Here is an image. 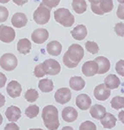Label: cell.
<instances>
[{"instance_id":"obj_31","label":"cell","mask_w":124,"mask_h":130,"mask_svg":"<svg viewBox=\"0 0 124 130\" xmlns=\"http://www.w3.org/2000/svg\"><path fill=\"white\" fill-rule=\"evenodd\" d=\"M85 49L89 52V53L95 55V54H98L99 52V47L98 43H95L92 41H88L85 43Z\"/></svg>"},{"instance_id":"obj_44","label":"cell","mask_w":124,"mask_h":130,"mask_svg":"<svg viewBox=\"0 0 124 130\" xmlns=\"http://www.w3.org/2000/svg\"><path fill=\"white\" fill-rule=\"evenodd\" d=\"M5 103V97L2 94H0V108H2Z\"/></svg>"},{"instance_id":"obj_28","label":"cell","mask_w":124,"mask_h":130,"mask_svg":"<svg viewBox=\"0 0 124 130\" xmlns=\"http://www.w3.org/2000/svg\"><path fill=\"white\" fill-rule=\"evenodd\" d=\"M40 112V108L37 105H30L25 109V115L28 118L33 119L36 118Z\"/></svg>"},{"instance_id":"obj_29","label":"cell","mask_w":124,"mask_h":130,"mask_svg":"<svg viewBox=\"0 0 124 130\" xmlns=\"http://www.w3.org/2000/svg\"><path fill=\"white\" fill-rule=\"evenodd\" d=\"M111 107L115 110L124 108V97L122 96H115L110 102Z\"/></svg>"},{"instance_id":"obj_14","label":"cell","mask_w":124,"mask_h":130,"mask_svg":"<svg viewBox=\"0 0 124 130\" xmlns=\"http://www.w3.org/2000/svg\"><path fill=\"white\" fill-rule=\"evenodd\" d=\"M94 61L98 65V74L99 75L105 74V73H107L110 70V62L105 56H98L97 58H95Z\"/></svg>"},{"instance_id":"obj_23","label":"cell","mask_w":124,"mask_h":130,"mask_svg":"<svg viewBox=\"0 0 124 130\" xmlns=\"http://www.w3.org/2000/svg\"><path fill=\"white\" fill-rule=\"evenodd\" d=\"M70 87L75 91H80L85 87V82L81 76H72L70 79Z\"/></svg>"},{"instance_id":"obj_27","label":"cell","mask_w":124,"mask_h":130,"mask_svg":"<svg viewBox=\"0 0 124 130\" xmlns=\"http://www.w3.org/2000/svg\"><path fill=\"white\" fill-rule=\"evenodd\" d=\"M99 6H100V9L102 10V11L105 14L112 11L114 4L112 0H102L99 3Z\"/></svg>"},{"instance_id":"obj_36","label":"cell","mask_w":124,"mask_h":130,"mask_svg":"<svg viewBox=\"0 0 124 130\" xmlns=\"http://www.w3.org/2000/svg\"><path fill=\"white\" fill-rule=\"evenodd\" d=\"M115 70L117 74L124 77V60H119L115 64Z\"/></svg>"},{"instance_id":"obj_8","label":"cell","mask_w":124,"mask_h":130,"mask_svg":"<svg viewBox=\"0 0 124 130\" xmlns=\"http://www.w3.org/2000/svg\"><path fill=\"white\" fill-rule=\"evenodd\" d=\"M49 37V33L46 29H36V30L33 31L31 34V39L36 44H41L45 43Z\"/></svg>"},{"instance_id":"obj_12","label":"cell","mask_w":124,"mask_h":130,"mask_svg":"<svg viewBox=\"0 0 124 130\" xmlns=\"http://www.w3.org/2000/svg\"><path fill=\"white\" fill-rule=\"evenodd\" d=\"M22 89V86L18 82L10 81L7 85L6 91L11 98H17L21 95Z\"/></svg>"},{"instance_id":"obj_17","label":"cell","mask_w":124,"mask_h":130,"mask_svg":"<svg viewBox=\"0 0 124 130\" xmlns=\"http://www.w3.org/2000/svg\"><path fill=\"white\" fill-rule=\"evenodd\" d=\"M11 24L16 28H22L26 26L28 24V18L24 13L22 12H17L13 15L11 18Z\"/></svg>"},{"instance_id":"obj_50","label":"cell","mask_w":124,"mask_h":130,"mask_svg":"<svg viewBox=\"0 0 124 130\" xmlns=\"http://www.w3.org/2000/svg\"><path fill=\"white\" fill-rule=\"evenodd\" d=\"M117 1H118L119 3H121V4H124V0H117Z\"/></svg>"},{"instance_id":"obj_47","label":"cell","mask_w":124,"mask_h":130,"mask_svg":"<svg viewBox=\"0 0 124 130\" xmlns=\"http://www.w3.org/2000/svg\"><path fill=\"white\" fill-rule=\"evenodd\" d=\"M8 2H10V0H0V3L2 4H7Z\"/></svg>"},{"instance_id":"obj_30","label":"cell","mask_w":124,"mask_h":130,"mask_svg":"<svg viewBox=\"0 0 124 130\" xmlns=\"http://www.w3.org/2000/svg\"><path fill=\"white\" fill-rule=\"evenodd\" d=\"M24 97L27 102H35L38 99L39 97V94L38 92L36 91V89H29L26 91L25 95H24Z\"/></svg>"},{"instance_id":"obj_10","label":"cell","mask_w":124,"mask_h":130,"mask_svg":"<svg viewBox=\"0 0 124 130\" xmlns=\"http://www.w3.org/2000/svg\"><path fill=\"white\" fill-rule=\"evenodd\" d=\"M94 97L96 98L97 100L98 101H102V102H104V101L108 100L109 97L110 96V89H108V88L105 86V84H99L94 89Z\"/></svg>"},{"instance_id":"obj_7","label":"cell","mask_w":124,"mask_h":130,"mask_svg":"<svg viewBox=\"0 0 124 130\" xmlns=\"http://www.w3.org/2000/svg\"><path fill=\"white\" fill-rule=\"evenodd\" d=\"M43 67H44L46 75H56L60 72L61 67L59 62L54 59H47L43 62Z\"/></svg>"},{"instance_id":"obj_1","label":"cell","mask_w":124,"mask_h":130,"mask_svg":"<svg viewBox=\"0 0 124 130\" xmlns=\"http://www.w3.org/2000/svg\"><path fill=\"white\" fill-rule=\"evenodd\" d=\"M84 56V49L81 45L73 43L68 48L63 56V62L67 68L73 69L78 66Z\"/></svg>"},{"instance_id":"obj_48","label":"cell","mask_w":124,"mask_h":130,"mask_svg":"<svg viewBox=\"0 0 124 130\" xmlns=\"http://www.w3.org/2000/svg\"><path fill=\"white\" fill-rule=\"evenodd\" d=\"M3 116H2V115L1 114H0V125H1L2 124V123H3Z\"/></svg>"},{"instance_id":"obj_42","label":"cell","mask_w":124,"mask_h":130,"mask_svg":"<svg viewBox=\"0 0 124 130\" xmlns=\"http://www.w3.org/2000/svg\"><path fill=\"white\" fill-rule=\"evenodd\" d=\"M28 2V0H13V3L18 6H22Z\"/></svg>"},{"instance_id":"obj_24","label":"cell","mask_w":124,"mask_h":130,"mask_svg":"<svg viewBox=\"0 0 124 130\" xmlns=\"http://www.w3.org/2000/svg\"><path fill=\"white\" fill-rule=\"evenodd\" d=\"M17 51L22 55H27L31 50V43L28 38H22L17 43Z\"/></svg>"},{"instance_id":"obj_22","label":"cell","mask_w":124,"mask_h":130,"mask_svg":"<svg viewBox=\"0 0 124 130\" xmlns=\"http://www.w3.org/2000/svg\"><path fill=\"white\" fill-rule=\"evenodd\" d=\"M104 84L110 90L115 89L119 87L120 84H121V81H120V79L117 77V75H115L114 74H110V75H109L108 76L105 77Z\"/></svg>"},{"instance_id":"obj_6","label":"cell","mask_w":124,"mask_h":130,"mask_svg":"<svg viewBox=\"0 0 124 130\" xmlns=\"http://www.w3.org/2000/svg\"><path fill=\"white\" fill-rule=\"evenodd\" d=\"M16 38V32L13 28L10 26L1 24L0 25V41L3 43H10Z\"/></svg>"},{"instance_id":"obj_40","label":"cell","mask_w":124,"mask_h":130,"mask_svg":"<svg viewBox=\"0 0 124 130\" xmlns=\"http://www.w3.org/2000/svg\"><path fill=\"white\" fill-rule=\"evenodd\" d=\"M4 130H20V128L15 122H10L5 126Z\"/></svg>"},{"instance_id":"obj_49","label":"cell","mask_w":124,"mask_h":130,"mask_svg":"<svg viewBox=\"0 0 124 130\" xmlns=\"http://www.w3.org/2000/svg\"><path fill=\"white\" fill-rule=\"evenodd\" d=\"M28 130H43V129H41V128H30Z\"/></svg>"},{"instance_id":"obj_18","label":"cell","mask_w":124,"mask_h":130,"mask_svg":"<svg viewBox=\"0 0 124 130\" xmlns=\"http://www.w3.org/2000/svg\"><path fill=\"white\" fill-rule=\"evenodd\" d=\"M71 35L76 40L82 41L87 36V29L84 24H78L71 31Z\"/></svg>"},{"instance_id":"obj_11","label":"cell","mask_w":124,"mask_h":130,"mask_svg":"<svg viewBox=\"0 0 124 130\" xmlns=\"http://www.w3.org/2000/svg\"><path fill=\"white\" fill-rule=\"evenodd\" d=\"M98 65L93 61H87L85 62L82 66V73L84 74L85 76L90 77L93 76L96 74H98Z\"/></svg>"},{"instance_id":"obj_26","label":"cell","mask_w":124,"mask_h":130,"mask_svg":"<svg viewBox=\"0 0 124 130\" xmlns=\"http://www.w3.org/2000/svg\"><path fill=\"white\" fill-rule=\"evenodd\" d=\"M38 87L41 92L48 93L53 89V83L51 79H41L38 83Z\"/></svg>"},{"instance_id":"obj_13","label":"cell","mask_w":124,"mask_h":130,"mask_svg":"<svg viewBox=\"0 0 124 130\" xmlns=\"http://www.w3.org/2000/svg\"><path fill=\"white\" fill-rule=\"evenodd\" d=\"M76 105L79 109L87 110L91 105V99L86 94H80L76 97Z\"/></svg>"},{"instance_id":"obj_35","label":"cell","mask_w":124,"mask_h":130,"mask_svg":"<svg viewBox=\"0 0 124 130\" xmlns=\"http://www.w3.org/2000/svg\"><path fill=\"white\" fill-rule=\"evenodd\" d=\"M115 34L119 37H124V24L122 23H117L115 25V28H114Z\"/></svg>"},{"instance_id":"obj_33","label":"cell","mask_w":124,"mask_h":130,"mask_svg":"<svg viewBox=\"0 0 124 130\" xmlns=\"http://www.w3.org/2000/svg\"><path fill=\"white\" fill-rule=\"evenodd\" d=\"M34 75H36L37 78H41V77L44 76V75H46L44 67H43V63H40V64L36 65L34 70Z\"/></svg>"},{"instance_id":"obj_21","label":"cell","mask_w":124,"mask_h":130,"mask_svg":"<svg viewBox=\"0 0 124 130\" xmlns=\"http://www.w3.org/2000/svg\"><path fill=\"white\" fill-rule=\"evenodd\" d=\"M90 114L92 118L97 119V120H101L106 114V108L100 104H96V105L90 107Z\"/></svg>"},{"instance_id":"obj_16","label":"cell","mask_w":124,"mask_h":130,"mask_svg":"<svg viewBox=\"0 0 124 130\" xmlns=\"http://www.w3.org/2000/svg\"><path fill=\"white\" fill-rule=\"evenodd\" d=\"M21 109L16 106H10L5 111V116L8 121L15 122L21 118Z\"/></svg>"},{"instance_id":"obj_19","label":"cell","mask_w":124,"mask_h":130,"mask_svg":"<svg viewBox=\"0 0 124 130\" xmlns=\"http://www.w3.org/2000/svg\"><path fill=\"white\" fill-rule=\"evenodd\" d=\"M100 122L104 128L111 129L116 124V118L115 115L110 113H106L104 116L100 120Z\"/></svg>"},{"instance_id":"obj_3","label":"cell","mask_w":124,"mask_h":130,"mask_svg":"<svg viewBox=\"0 0 124 130\" xmlns=\"http://www.w3.org/2000/svg\"><path fill=\"white\" fill-rule=\"evenodd\" d=\"M54 19L62 26L68 28L72 26L75 22L74 16L67 8H59L54 11Z\"/></svg>"},{"instance_id":"obj_9","label":"cell","mask_w":124,"mask_h":130,"mask_svg":"<svg viewBox=\"0 0 124 130\" xmlns=\"http://www.w3.org/2000/svg\"><path fill=\"white\" fill-rule=\"evenodd\" d=\"M72 92L68 88H61L56 91L54 95L55 101L59 104H66L71 100Z\"/></svg>"},{"instance_id":"obj_37","label":"cell","mask_w":124,"mask_h":130,"mask_svg":"<svg viewBox=\"0 0 124 130\" xmlns=\"http://www.w3.org/2000/svg\"><path fill=\"white\" fill-rule=\"evenodd\" d=\"M60 0H42V4L47 6L48 8H54L59 5Z\"/></svg>"},{"instance_id":"obj_45","label":"cell","mask_w":124,"mask_h":130,"mask_svg":"<svg viewBox=\"0 0 124 130\" xmlns=\"http://www.w3.org/2000/svg\"><path fill=\"white\" fill-rule=\"evenodd\" d=\"M61 130H74V129L72 128V127H70V126H66V127H64Z\"/></svg>"},{"instance_id":"obj_46","label":"cell","mask_w":124,"mask_h":130,"mask_svg":"<svg viewBox=\"0 0 124 130\" xmlns=\"http://www.w3.org/2000/svg\"><path fill=\"white\" fill-rule=\"evenodd\" d=\"M89 1L91 4H99L102 0H89Z\"/></svg>"},{"instance_id":"obj_41","label":"cell","mask_w":124,"mask_h":130,"mask_svg":"<svg viewBox=\"0 0 124 130\" xmlns=\"http://www.w3.org/2000/svg\"><path fill=\"white\" fill-rule=\"evenodd\" d=\"M6 81H7V78H6L5 75L0 72V89H2L4 86H5Z\"/></svg>"},{"instance_id":"obj_15","label":"cell","mask_w":124,"mask_h":130,"mask_svg":"<svg viewBox=\"0 0 124 130\" xmlns=\"http://www.w3.org/2000/svg\"><path fill=\"white\" fill-rule=\"evenodd\" d=\"M62 119L67 122H73L78 118V112L72 107H66L62 110Z\"/></svg>"},{"instance_id":"obj_2","label":"cell","mask_w":124,"mask_h":130,"mask_svg":"<svg viewBox=\"0 0 124 130\" xmlns=\"http://www.w3.org/2000/svg\"><path fill=\"white\" fill-rule=\"evenodd\" d=\"M42 120L48 130H57L59 126V111L53 105H47L42 110Z\"/></svg>"},{"instance_id":"obj_25","label":"cell","mask_w":124,"mask_h":130,"mask_svg":"<svg viewBox=\"0 0 124 130\" xmlns=\"http://www.w3.org/2000/svg\"><path fill=\"white\" fill-rule=\"evenodd\" d=\"M72 6L77 14H83L87 10V4L85 0H72Z\"/></svg>"},{"instance_id":"obj_38","label":"cell","mask_w":124,"mask_h":130,"mask_svg":"<svg viewBox=\"0 0 124 130\" xmlns=\"http://www.w3.org/2000/svg\"><path fill=\"white\" fill-rule=\"evenodd\" d=\"M90 8L93 13L97 14V15H103V12L102 11V10L100 9V6L99 4H90Z\"/></svg>"},{"instance_id":"obj_20","label":"cell","mask_w":124,"mask_h":130,"mask_svg":"<svg viewBox=\"0 0 124 130\" xmlns=\"http://www.w3.org/2000/svg\"><path fill=\"white\" fill-rule=\"evenodd\" d=\"M47 51L51 56H59L62 51V44L58 41H51L47 45Z\"/></svg>"},{"instance_id":"obj_34","label":"cell","mask_w":124,"mask_h":130,"mask_svg":"<svg viewBox=\"0 0 124 130\" xmlns=\"http://www.w3.org/2000/svg\"><path fill=\"white\" fill-rule=\"evenodd\" d=\"M9 10L5 6H0V23H4L8 19Z\"/></svg>"},{"instance_id":"obj_39","label":"cell","mask_w":124,"mask_h":130,"mask_svg":"<svg viewBox=\"0 0 124 130\" xmlns=\"http://www.w3.org/2000/svg\"><path fill=\"white\" fill-rule=\"evenodd\" d=\"M116 16L118 18L121 20H124V4H120L118 8H117Z\"/></svg>"},{"instance_id":"obj_5","label":"cell","mask_w":124,"mask_h":130,"mask_svg":"<svg viewBox=\"0 0 124 130\" xmlns=\"http://www.w3.org/2000/svg\"><path fill=\"white\" fill-rule=\"evenodd\" d=\"M0 66L6 71L14 70L17 66V58L11 53H5L0 57Z\"/></svg>"},{"instance_id":"obj_32","label":"cell","mask_w":124,"mask_h":130,"mask_svg":"<svg viewBox=\"0 0 124 130\" xmlns=\"http://www.w3.org/2000/svg\"><path fill=\"white\" fill-rule=\"evenodd\" d=\"M78 130H97V126L90 121H86L81 123Z\"/></svg>"},{"instance_id":"obj_4","label":"cell","mask_w":124,"mask_h":130,"mask_svg":"<svg viewBox=\"0 0 124 130\" xmlns=\"http://www.w3.org/2000/svg\"><path fill=\"white\" fill-rule=\"evenodd\" d=\"M51 10L42 3L38 6L33 14V19L37 24H46L50 20Z\"/></svg>"},{"instance_id":"obj_43","label":"cell","mask_w":124,"mask_h":130,"mask_svg":"<svg viewBox=\"0 0 124 130\" xmlns=\"http://www.w3.org/2000/svg\"><path fill=\"white\" fill-rule=\"evenodd\" d=\"M118 118H119V120L121 121V122L122 123V124H124V110L121 111L118 114Z\"/></svg>"}]
</instances>
